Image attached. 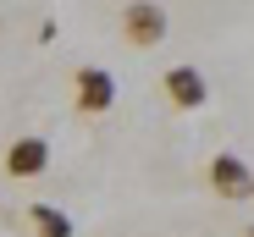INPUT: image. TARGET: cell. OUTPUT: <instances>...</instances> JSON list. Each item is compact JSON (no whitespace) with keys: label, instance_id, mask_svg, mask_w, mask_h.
<instances>
[{"label":"cell","instance_id":"5","mask_svg":"<svg viewBox=\"0 0 254 237\" xmlns=\"http://www.w3.org/2000/svg\"><path fill=\"white\" fill-rule=\"evenodd\" d=\"M127 39L133 45H160V33H166V11L160 6H127Z\"/></svg>","mask_w":254,"mask_h":237},{"label":"cell","instance_id":"6","mask_svg":"<svg viewBox=\"0 0 254 237\" xmlns=\"http://www.w3.org/2000/svg\"><path fill=\"white\" fill-rule=\"evenodd\" d=\"M33 226H39V237H72V221L50 204H33Z\"/></svg>","mask_w":254,"mask_h":237},{"label":"cell","instance_id":"3","mask_svg":"<svg viewBox=\"0 0 254 237\" xmlns=\"http://www.w3.org/2000/svg\"><path fill=\"white\" fill-rule=\"evenodd\" d=\"M50 166V143L45 138H17L11 149H6V171L11 177H39Z\"/></svg>","mask_w":254,"mask_h":237},{"label":"cell","instance_id":"1","mask_svg":"<svg viewBox=\"0 0 254 237\" xmlns=\"http://www.w3.org/2000/svg\"><path fill=\"white\" fill-rule=\"evenodd\" d=\"M210 188H216L221 199L243 204L249 193H254V177H249V166L238 160V154H216V160H210Z\"/></svg>","mask_w":254,"mask_h":237},{"label":"cell","instance_id":"2","mask_svg":"<svg viewBox=\"0 0 254 237\" xmlns=\"http://www.w3.org/2000/svg\"><path fill=\"white\" fill-rule=\"evenodd\" d=\"M111 99H116L111 72L83 66V72H77V110H83V116H100V110H111Z\"/></svg>","mask_w":254,"mask_h":237},{"label":"cell","instance_id":"4","mask_svg":"<svg viewBox=\"0 0 254 237\" xmlns=\"http://www.w3.org/2000/svg\"><path fill=\"white\" fill-rule=\"evenodd\" d=\"M166 94H172L177 110H199L210 89H204V77H199L193 66H172V72H166Z\"/></svg>","mask_w":254,"mask_h":237}]
</instances>
